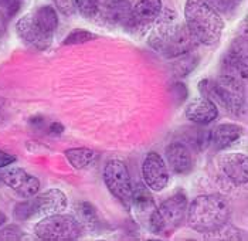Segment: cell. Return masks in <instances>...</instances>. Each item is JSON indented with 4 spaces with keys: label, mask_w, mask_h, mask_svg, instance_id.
<instances>
[{
    "label": "cell",
    "mask_w": 248,
    "mask_h": 241,
    "mask_svg": "<svg viewBox=\"0 0 248 241\" xmlns=\"http://www.w3.org/2000/svg\"><path fill=\"white\" fill-rule=\"evenodd\" d=\"M153 24L148 43L160 56L166 58L180 57L191 51L197 44L185 20L180 19L174 10H162Z\"/></svg>",
    "instance_id": "cell-1"
},
{
    "label": "cell",
    "mask_w": 248,
    "mask_h": 241,
    "mask_svg": "<svg viewBox=\"0 0 248 241\" xmlns=\"http://www.w3.org/2000/svg\"><path fill=\"white\" fill-rule=\"evenodd\" d=\"M187 224L200 234H210L230 220V204L220 194L197 196L186 213Z\"/></svg>",
    "instance_id": "cell-2"
},
{
    "label": "cell",
    "mask_w": 248,
    "mask_h": 241,
    "mask_svg": "<svg viewBox=\"0 0 248 241\" xmlns=\"http://www.w3.org/2000/svg\"><path fill=\"white\" fill-rule=\"evenodd\" d=\"M185 23L197 43L214 46L220 41L224 20L204 0H186Z\"/></svg>",
    "instance_id": "cell-3"
},
{
    "label": "cell",
    "mask_w": 248,
    "mask_h": 241,
    "mask_svg": "<svg viewBox=\"0 0 248 241\" xmlns=\"http://www.w3.org/2000/svg\"><path fill=\"white\" fill-rule=\"evenodd\" d=\"M199 90L203 96L210 98L232 115L241 116L246 113V88L240 78L221 74L216 81H200Z\"/></svg>",
    "instance_id": "cell-4"
},
{
    "label": "cell",
    "mask_w": 248,
    "mask_h": 241,
    "mask_svg": "<svg viewBox=\"0 0 248 241\" xmlns=\"http://www.w3.org/2000/svg\"><path fill=\"white\" fill-rule=\"evenodd\" d=\"M186 213L187 196L185 192L179 190L156 209L149 231L159 236H169L183 224Z\"/></svg>",
    "instance_id": "cell-5"
},
{
    "label": "cell",
    "mask_w": 248,
    "mask_h": 241,
    "mask_svg": "<svg viewBox=\"0 0 248 241\" xmlns=\"http://www.w3.org/2000/svg\"><path fill=\"white\" fill-rule=\"evenodd\" d=\"M34 233L40 240L74 241L82 234V225L74 216L51 214L41 219L34 227Z\"/></svg>",
    "instance_id": "cell-6"
},
{
    "label": "cell",
    "mask_w": 248,
    "mask_h": 241,
    "mask_svg": "<svg viewBox=\"0 0 248 241\" xmlns=\"http://www.w3.org/2000/svg\"><path fill=\"white\" fill-rule=\"evenodd\" d=\"M104 182L115 199L126 207L132 202V180L125 162L111 159L104 167Z\"/></svg>",
    "instance_id": "cell-7"
},
{
    "label": "cell",
    "mask_w": 248,
    "mask_h": 241,
    "mask_svg": "<svg viewBox=\"0 0 248 241\" xmlns=\"http://www.w3.org/2000/svg\"><path fill=\"white\" fill-rule=\"evenodd\" d=\"M16 33L24 43L30 44L31 47L41 51L47 50L51 46L53 38H54V34L47 32L43 27V24L38 21L34 12H30L17 20Z\"/></svg>",
    "instance_id": "cell-8"
},
{
    "label": "cell",
    "mask_w": 248,
    "mask_h": 241,
    "mask_svg": "<svg viewBox=\"0 0 248 241\" xmlns=\"http://www.w3.org/2000/svg\"><path fill=\"white\" fill-rule=\"evenodd\" d=\"M163 10L162 0H138L131 9V21L128 30L146 32Z\"/></svg>",
    "instance_id": "cell-9"
},
{
    "label": "cell",
    "mask_w": 248,
    "mask_h": 241,
    "mask_svg": "<svg viewBox=\"0 0 248 241\" xmlns=\"http://www.w3.org/2000/svg\"><path fill=\"white\" fill-rule=\"evenodd\" d=\"M142 176L145 180V185L153 192H162L169 183V170L163 161V158L156 153L151 152L146 155L143 163H142Z\"/></svg>",
    "instance_id": "cell-10"
},
{
    "label": "cell",
    "mask_w": 248,
    "mask_h": 241,
    "mask_svg": "<svg viewBox=\"0 0 248 241\" xmlns=\"http://www.w3.org/2000/svg\"><path fill=\"white\" fill-rule=\"evenodd\" d=\"M217 167L234 185H246L248 182V158L246 153H223L217 158Z\"/></svg>",
    "instance_id": "cell-11"
},
{
    "label": "cell",
    "mask_w": 248,
    "mask_h": 241,
    "mask_svg": "<svg viewBox=\"0 0 248 241\" xmlns=\"http://www.w3.org/2000/svg\"><path fill=\"white\" fill-rule=\"evenodd\" d=\"M129 207H132L135 219L138 220V223L146 230H151L153 216L157 207L149 193L148 186L142 185V183L132 185V202Z\"/></svg>",
    "instance_id": "cell-12"
},
{
    "label": "cell",
    "mask_w": 248,
    "mask_h": 241,
    "mask_svg": "<svg viewBox=\"0 0 248 241\" xmlns=\"http://www.w3.org/2000/svg\"><path fill=\"white\" fill-rule=\"evenodd\" d=\"M0 179L3 183L10 187L15 193H17L20 197L27 199L36 196L40 189V180L36 176L27 173L21 167H12L7 172H4Z\"/></svg>",
    "instance_id": "cell-13"
},
{
    "label": "cell",
    "mask_w": 248,
    "mask_h": 241,
    "mask_svg": "<svg viewBox=\"0 0 248 241\" xmlns=\"http://www.w3.org/2000/svg\"><path fill=\"white\" fill-rule=\"evenodd\" d=\"M33 202L36 209V216L44 217L62 213L68 206V199L65 193L60 189H48L36 197L33 196Z\"/></svg>",
    "instance_id": "cell-14"
},
{
    "label": "cell",
    "mask_w": 248,
    "mask_h": 241,
    "mask_svg": "<svg viewBox=\"0 0 248 241\" xmlns=\"http://www.w3.org/2000/svg\"><path fill=\"white\" fill-rule=\"evenodd\" d=\"M186 118L196 124H210L218 116L217 104L207 96H197L186 105Z\"/></svg>",
    "instance_id": "cell-15"
},
{
    "label": "cell",
    "mask_w": 248,
    "mask_h": 241,
    "mask_svg": "<svg viewBox=\"0 0 248 241\" xmlns=\"http://www.w3.org/2000/svg\"><path fill=\"white\" fill-rule=\"evenodd\" d=\"M166 159L169 167L177 175H187L193 169V158L190 150L180 142L170 144L166 148Z\"/></svg>",
    "instance_id": "cell-16"
},
{
    "label": "cell",
    "mask_w": 248,
    "mask_h": 241,
    "mask_svg": "<svg viewBox=\"0 0 248 241\" xmlns=\"http://www.w3.org/2000/svg\"><path fill=\"white\" fill-rule=\"evenodd\" d=\"M132 4L129 0H109L102 9V16L108 23L114 26H122L128 29L131 21Z\"/></svg>",
    "instance_id": "cell-17"
},
{
    "label": "cell",
    "mask_w": 248,
    "mask_h": 241,
    "mask_svg": "<svg viewBox=\"0 0 248 241\" xmlns=\"http://www.w3.org/2000/svg\"><path fill=\"white\" fill-rule=\"evenodd\" d=\"M243 135V128L235 124H221L210 133V142L217 150L229 148Z\"/></svg>",
    "instance_id": "cell-18"
},
{
    "label": "cell",
    "mask_w": 248,
    "mask_h": 241,
    "mask_svg": "<svg viewBox=\"0 0 248 241\" xmlns=\"http://www.w3.org/2000/svg\"><path fill=\"white\" fill-rule=\"evenodd\" d=\"M64 155H65L67 161L70 162V165L78 170H84V169L94 166L96 161V153L90 148L67 149L64 152Z\"/></svg>",
    "instance_id": "cell-19"
},
{
    "label": "cell",
    "mask_w": 248,
    "mask_h": 241,
    "mask_svg": "<svg viewBox=\"0 0 248 241\" xmlns=\"http://www.w3.org/2000/svg\"><path fill=\"white\" fill-rule=\"evenodd\" d=\"M34 13L37 16L38 21L43 24V27L47 32H50L51 34H54L58 27V15L56 9L53 6L44 4V6H40L38 9H36Z\"/></svg>",
    "instance_id": "cell-20"
},
{
    "label": "cell",
    "mask_w": 248,
    "mask_h": 241,
    "mask_svg": "<svg viewBox=\"0 0 248 241\" xmlns=\"http://www.w3.org/2000/svg\"><path fill=\"white\" fill-rule=\"evenodd\" d=\"M209 240H241V231L232 227L230 223L221 225L218 230L213 231L210 234L204 236Z\"/></svg>",
    "instance_id": "cell-21"
},
{
    "label": "cell",
    "mask_w": 248,
    "mask_h": 241,
    "mask_svg": "<svg viewBox=\"0 0 248 241\" xmlns=\"http://www.w3.org/2000/svg\"><path fill=\"white\" fill-rule=\"evenodd\" d=\"M36 217V209H34V202L33 197H27L24 202H20L15 207V219L20 222H26Z\"/></svg>",
    "instance_id": "cell-22"
},
{
    "label": "cell",
    "mask_w": 248,
    "mask_h": 241,
    "mask_svg": "<svg viewBox=\"0 0 248 241\" xmlns=\"http://www.w3.org/2000/svg\"><path fill=\"white\" fill-rule=\"evenodd\" d=\"M78 213H79V219H77V220L81 223V225H87V227L93 228L94 224L98 223L95 209L87 202L78 206Z\"/></svg>",
    "instance_id": "cell-23"
},
{
    "label": "cell",
    "mask_w": 248,
    "mask_h": 241,
    "mask_svg": "<svg viewBox=\"0 0 248 241\" xmlns=\"http://www.w3.org/2000/svg\"><path fill=\"white\" fill-rule=\"evenodd\" d=\"M77 13L85 19H91L99 13V0H74Z\"/></svg>",
    "instance_id": "cell-24"
},
{
    "label": "cell",
    "mask_w": 248,
    "mask_h": 241,
    "mask_svg": "<svg viewBox=\"0 0 248 241\" xmlns=\"http://www.w3.org/2000/svg\"><path fill=\"white\" fill-rule=\"evenodd\" d=\"M95 38V34H93L91 32H87V30H74L73 33H70L65 40H64V44L68 46V44H82V43H87V41H91Z\"/></svg>",
    "instance_id": "cell-25"
},
{
    "label": "cell",
    "mask_w": 248,
    "mask_h": 241,
    "mask_svg": "<svg viewBox=\"0 0 248 241\" xmlns=\"http://www.w3.org/2000/svg\"><path fill=\"white\" fill-rule=\"evenodd\" d=\"M23 230L16 224L6 225L4 228L0 230V240L3 241H17L23 239Z\"/></svg>",
    "instance_id": "cell-26"
},
{
    "label": "cell",
    "mask_w": 248,
    "mask_h": 241,
    "mask_svg": "<svg viewBox=\"0 0 248 241\" xmlns=\"http://www.w3.org/2000/svg\"><path fill=\"white\" fill-rule=\"evenodd\" d=\"M207 4H210L213 9H216L217 12H223V13H230L232 9H235L241 0H204Z\"/></svg>",
    "instance_id": "cell-27"
},
{
    "label": "cell",
    "mask_w": 248,
    "mask_h": 241,
    "mask_svg": "<svg viewBox=\"0 0 248 241\" xmlns=\"http://www.w3.org/2000/svg\"><path fill=\"white\" fill-rule=\"evenodd\" d=\"M53 3L58 12L64 16H74L77 13L74 0H53Z\"/></svg>",
    "instance_id": "cell-28"
},
{
    "label": "cell",
    "mask_w": 248,
    "mask_h": 241,
    "mask_svg": "<svg viewBox=\"0 0 248 241\" xmlns=\"http://www.w3.org/2000/svg\"><path fill=\"white\" fill-rule=\"evenodd\" d=\"M16 161H17L16 156L7 153L4 150H0V167H6L9 166V165H13Z\"/></svg>",
    "instance_id": "cell-29"
},
{
    "label": "cell",
    "mask_w": 248,
    "mask_h": 241,
    "mask_svg": "<svg viewBox=\"0 0 248 241\" xmlns=\"http://www.w3.org/2000/svg\"><path fill=\"white\" fill-rule=\"evenodd\" d=\"M0 6L9 9L10 15H15L20 7V0H0Z\"/></svg>",
    "instance_id": "cell-30"
},
{
    "label": "cell",
    "mask_w": 248,
    "mask_h": 241,
    "mask_svg": "<svg viewBox=\"0 0 248 241\" xmlns=\"http://www.w3.org/2000/svg\"><path fill=\"white\" fill-rule=\"evenodd\" d=\"M62 125H60V124H53L51 125V128H50V130H51V133H54V135H60L61 132H62Z\"/></svg>",
    "instance_id": "cell-31"
},
{
    "label": "cell",
    "mask_w": 248,
    "mask_h": 241,
    "mask_svg": "<svg viewBox=\"0 0 248 241\" xmlns=\"http://www.w3.org/2000/svg\"><path fill=\"white\" fill-rule=\"evenodd\" d=\"M6 222H7V216L0 210V227H1V225H3Z\"/></svg>",
    "instance_id": "cell-32"
}]
</instances>
